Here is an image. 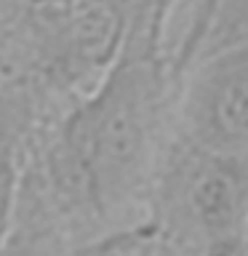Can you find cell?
<instances>
[{
	"label": "cell",
	"instance_id": "2",
	"mask_svg": "<svg viewBox=\"0 0 248 256\" xmlns=\"http://www.w3.org/2000/svg\"><path fill=\"white\" fill-rule=\"evenodd\" d=\"M176 134L206 147L248 152V43L184 70Z\"/></svg>",
	"mask_w": 248,
	"mask_h": 256
},
{
	"label": "cell",
	"instance_id": "5",
	"mask_svg": "<svg viewBox=\"0 0 248 256\" xmlns=\"http://www.w3.org/2000/svg\"><path fill=\"white\" fill-rule=\"evenodd\" d=\"M152 3H171V0H152Z\"/></svg>",
	"mask_w": 248,
	"mask_h": 256
},
{
	"label": "cell",
	"instance_id": "4",
	"mask_svg": "<svg viewBox=\"0 0 248 256\" xmlns=\"http://www.w3.org/2000/svg\"><path fill=\"white\" fill-rule=\"evenodd\" d=\"M19 171H22V166L16 163V160L0 155V251H3V243H6V235H8V224H11Z\"/></svg>",
	"mask_w": 248,
	"mask_h": 256
},
{
	"label": "cell",
	"instance_id": "3",
	"mask_svg": "<svg viewBox=\"0 0 248 256\" xmlns=\"http://www.w3.org/2000/svg\"><path fill=\"white\" fill-rule=\"evenodd\" d=\"M160 35L184 75L206 56L248 43V0H171Z\"/></svg>",
	"mask_w": 248,
	"mask_h": 256
},
{
	"label": "cell",
	"instance_id": "1",
	"mask_svg": "<svg viewBox=\"0 0 248 256\" xmlns=\"http://www.w3.org/2000/svg\"><path fill=\"white\" fill-rule=\"evenodd\" d=\"M147 219L171 254H248V152L176 134L152 184Z\"/></svg>",
	"mask_w": 248,
	"mask_h": 256
}]
</instances>
